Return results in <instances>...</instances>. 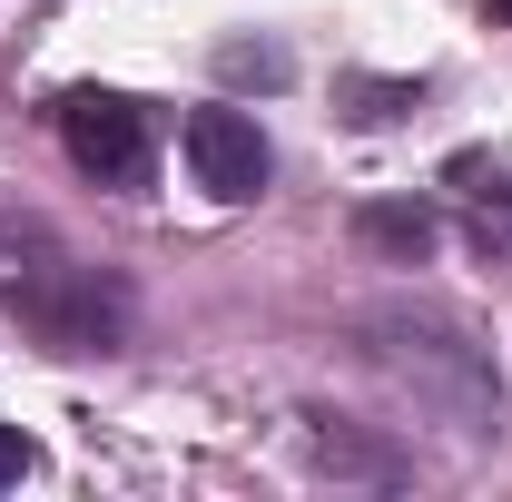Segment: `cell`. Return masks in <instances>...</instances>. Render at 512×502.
Here are the masks:
<instances>
[{
	"label": "cell",
	"mask_w": 512,
	"mask_h": 502,
	"mask_svg": "<svg viewBox=\"0 0 512 502\" xmlns=\"http://www.w3.org/2000/svg\"><path fill=\"white\" fill-rule=\"evenodd\" d=\"M188 168H197V188L207 197H227V207H247L256 188H266V138H256L247 109H197L188 119Z\"/></svg>",
	"instance_id": "cell-3"
},
{
	"label": "cell",
	"mask_w": 512,
	"mask_h": 502,
	"mask_svg": "<svg viewBox=\"0 0 512 502\" xmlns=\"http://www.w3.org/2000/svg\"><path fill=\"white\" fill-rule=\"evenodd\" d=\"M483 10H493V20H512V0H483Z\"/></svg>",
	"instance_id": "cell-7"
},
{
	"label": "cell",
	"mask_w": 512,
	"mask_h": 502,
	"mask_svg": "<svg viewBox=\"0 0 512 502\" xmlns=\"http://www.w3.org/2000/svg\"><path fill=\"white\" fill-rule=\"evenodd\" d=\"M0 306L20 315L40 345H60V355H99V345H119V286L99 276V266H79L60 237H40L30 217L20 227H0Z\"/></svg>",
	"instance_id": "cell-1"
},
{
	"label": "cell",
	"mask_w": 512,
	"mask_h": 502,
	"mask_svg": "<svg viewBox=\"0 0 512 502\" xmlns=\"http://www.w3.org/2000/svg\"><path fill=\"white\" fill-rule=\"evenodd\" d=\"M20 473H30V434H20V424H0V493H10Z\"/></svg>",
	"instance_id": "cell-6"
},
{
	"label": "cell",
	"mask_w": 512,
	"mask_h": 502,
	"mask_svg": "<svg viewBox=\"0 0 512 502\" xmlns=\"http://www.w3.org/2000/svg\"><path fill=\"white\" fill-rule=\"evenodd\" d=\"M365 237H375L384 256H404V266H414V256L434 247V217H424V207H365Z\"/></svg>",
	"instance_id": "cell-4"
},
{
	"label": "cell",
	"mask_w": 512,
	"mask_h": 502,
	"mask_svg": "<svg viewBox=\"0 0 512 502\" xmlns=\"http://www.w3.org/2000/svg\"><path fill=\"white\" fill-rule=\"evenodd\" d=\"M217 69H227V79H256V89H276V79H286V50H266V40H227Z\"/></svg>",
	"instance_id": "cell-5"
},
{
	"label": "cell",
	"mask_w": 512,
	"mask_h": 502,
	"mask_svg": "<svg viewBox=\"0 0 512 502\" xmlns=\"http://www.w3.org/2000/svg\"><path fill=\"white\" fill-rule=\"evenodd\" d=\"M60 138H69V158H79L99 188H138V178H148V109L119 99V89H69L60 99Z\"/></svg>",
	"instance_id": "cell-2"
}]
</instances>
